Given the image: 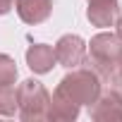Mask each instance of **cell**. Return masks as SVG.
<instances>
[{
	"mask_svg": "<svg viewBox=\"0 0 122 122\" xmlns=\"http://www.w3.org/2000/svg\"><path fill=\"white\" fill-rule=\"evenodd\" d=\"M15 7V0H0V15H7Z\"/></svg>",
	"mask_w": 122,
	"mask_h": 122,
	"instance_id": "cell-13",
	"label": "cell"
},
{
	"mask_svg": "<svg viewBox=\"0 0 122 122\" xmlns=\"http://www.w3.org/2000/svg\"><path fill=\"white\" fill-rule=\"evenodd\" d=\"M86 48L89 60L84 57V62L101 77V81H108L110 74L122 65V41L117 38V34L101 31L86 43Z\"/></svg>",
	"mask_w": 122,
	"mask_h": 122,
	"instance_id": "cell-1",
	"label": "cell"
},
{
	"mask_svg": "<svg viewBox=\"0 0 122 122\" xmlns=\"http://www.w3.org/2000/svg\"><path fill=\"white\" fill-rule=\"evenodd\" d=\"M17 15L24 24H41L53 12V0H15Z\"/></svg>",
	"mask_w": 122,
	"mask_h": 122,
	"instance_id": "cell-8",
	"label": "cell"
},
{
	"mask_svg": "<svg viewBox=\"0 0 122 122\" xmlns=\"http://www.w3.org/2000/svg\"><path fill=\"white\" fill-rule=\"evenodd\" d=\"M108 81H110V89H112V91H117V93L122 96V65L110 74V79H108Z\"/></svg>",
	"mask_w": 122,
	"mask_h": 122,
	"instance_id": "cell-12",
	"label": "cell"
},
{
	"mask_svg": "<svg viewBox=\"0 0 122 122\" xmlns=\"http://www.w3.org/2000/svg\"><path fill=\"white\" fill-rule=\"evenodd\" d=\"M120 17V5L117 0H89V7H86V19L93 26L108 29L115 24V19Z\"/></svg>",
	"mask_w": 122,
	"mask_h": 122,
	"instance_id": "cell-6",
	"label": "cell"
},
{
	"mask_svg": "<svg viewBox=\"0 0 122 122\" xmlns=\"http://www.w3.org/2000/svg\"><path fill=\"white\" fill-rule=\"evenodd\" d=\"M79 110H81V108H79L77 103H72V101H67V98H62L60 93L53 91L50 103H48L46 120H50V122H72V120L79 117Z\"/></svg>",
	"mask_w": 122,
	"mask_h": 122,
	"instance_id": "cell-9",
	"label": "cell"
},
{
	"mask_svg": "<svg viewBox=\"0 0 122 122\" xmlns=\"http://www.w3.org/2000/svg\"><path fill=\"white\" fill-rule=\"evenodd\" d=\"M17 81V62L5 55V53H0V84H15Z\"/></svg>",
	"mask_w": 122,
	"mask_h": 122,
	"instance_id": "cell-11",
	"label": "cell"
},
{
	"mask_svg": "<svg viewBox=\"0 0 122 122\" xmlns=\"http://www.w3.org/2000/svg\"><path fill=\"white\" fill-rule=\"evenodd\" d=\"M50 103V93L36 79H24L17 86V115L24 122H41L46 120Z\"/></svg>",
	"mask_w": 122,
	"mask_h": 122,
	"instance_id": "cell-3",
	"label": "cell"
},
{
	"mask_svg": "<svg viewBox=\"0 0 122 122\" xmlns=\"http://www.w3.org/2000/svg\"><path fill=\"white\" fill-rule=\"evenodd\" d=\"M101 91H103V81H101V77L91 67H74V70H70L62 79H60V84L55 86V93H60L62 98L77 103L79 108L81 105H91L98 98Z\"/></svg>",
	"mask_w": 122,
	"mask_h": 122,
	"instance_id": "cell-2",
	"label": "cell"
},
{
	"mask_svg": "<svg viewBox=\"0 0 122 122\" xmlns=\"http://www.w3.org/2000/svg\"><path fill=\"white\" fill-rule=\"evenodd\" d=\"M26 65H29V70L34 74H48L57 65L53 46H48V43H31L26 48Z\"/></svg>",
	"mask_w": 122,
	"mask_h": 122,
	"instance_id": "cell-7",
	"label": "cell"
},
{
	"mask_svg": "<svg viewBox=\"0 0 122 122\" xmlns=\"http://www.w3.org/2000/svg\"><path fill=\"white\" fill-rule=\"evenodd\" d=\"M55 60L57 65H62L67 70H74L79 65H84V57H86V41L77 34H65L60 36L55 43Z\"/></svg>",
	"mask_w": 122,
	"mask_h": 122,
	"instance_id": "cell-4",
	"label": "cell"
},
{
	"mask_svg": "<svg viewBox=\"0 0 122 122\" xmlns=\"http://www.w3.org/2000/svg\"><path fill=\"white\" fill-rule=\"evenodd\" d=\"M17 112V89L15 84H0V115L12 117Z\"/></svg>",
	"mask_w": 122,
	"mask_h": 122,
	"instance_id": "cell-10",
	"label": "cell"
},
{
	"mask_svg": "<svg viewBox=\"0 0 122 122\" xmlns=\"http://www.w3.org/2000/svg\"><path fill=\"white\" fill-rule=\"evenodd\" d=\"M115 26H117V38L122 41V15H120V17L115 19Z\"/></svg>",
	"mask_w": 122,
	"mask_h": 122,
	"instance_id": "cell-14",
	"label": "cell"
},
{
	"mask_svg": "<svg viewBox=\"0 0 122 122\" xmlns=\"http://www.w3.org/2000/svg\"><path fill=\"white\" fill-rule=\"evenodd\" d=\"M89 115L96 122H122V96L112 89L101 91L98 98L89 105Z\"/></svg>",
	"mask_w": 122,
	"mask_h": 122,
	"instance_id": "cell-5",
	"label": "cell"
}]
</instances>
